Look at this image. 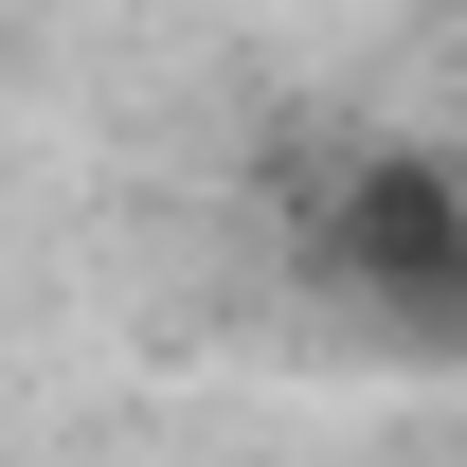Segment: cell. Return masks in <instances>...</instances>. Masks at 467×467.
I'll use <instances>...</instances> for the list:
<instances>
[{
    "mask_svg": "<svg viewBox=\"0 0 467 467\" xmlns=\"http://www.w3.org/2000/svg\"><path fill=\"white\" fill-rule=\"evenodd\" d=\"M306 270L342 306H396V324H467V162L450 144H324Z\"/></svg>",
    "mask_w": 467,
    "mask_h": 467,
    "instance_id": "obj_1",
    "label": "cell"
}]
</instances>
